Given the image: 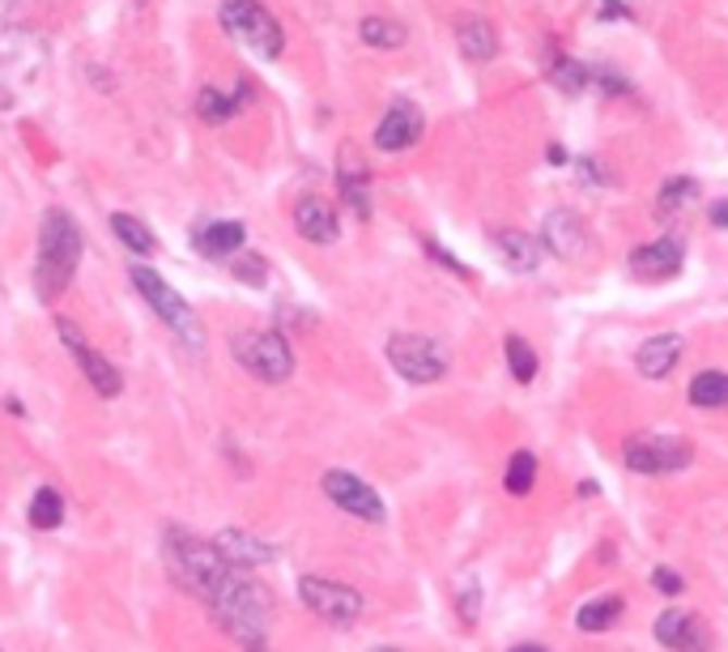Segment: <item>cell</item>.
Listing matches in <instances>:
<instances>
[{
	"label": "cell",
	"mask_w": 728,
	"mask_h": 652,
	"mask_svg": "<svg viewBox=\"0 0 728 652\" xmlns=\"http://www.w3.org/2000/svg\"><path fill=\"white\" fill-rule=\"evenodd\" d=\"M209 614H213V623L231 636V640H239L243 652H264V627H269V614H273V598H269V589L260 585V580H251L247 571H231L209 598Z\"/></svg>",
	"instance_id": "6da1fadb"
},
{
	"label": "cell",
	"mask_w": 728,
	"mask_h": 652,
	"mask_svg": "<svg viewBox=\"0 0 728 652\" xmlns=\"http://www.w3.org/2000/svg\"><path fill=\"white\" fill-rule=\"evenodd\" d=\"M82 260V231L73 222V213L64 209H48L44 231H39V256H35V295L44 303H55Z\"/></svg>",
	"instance_id": "7a4b0ae2"
},
{
	"label": "cell",
	"mask_w": 728,
	"mask_h": 652,
	"mask_svg": "<svg viewBox=\"0 0 728 652\" xmlns=\"http://www.w3.org/2000/svg\"><path fill=\"white\" fill-rule=\"evenodd\" d=\"M166 563H171L175 580H180L188 593H196V598H209V593L235 571L213 542H200V538L184 533V529H166Z\"/></svg>",
	"instance_id": "3957f363"
},
{
	"label": "cell",
	"mask_w": 728,
	"mask_h": 652,
	"mask_svg": "<svg viewBox=\"0 0 728 652\" xmlns=\"http://www.w3.org/2000/svg\"><path fill=\"white\" fill-rule=\"evenodd\" d=\"M133 286L141 291V299L153 307V316L158 320H166V329L188 346V350H200L205 346V329H200V316H196L188 303L180 299L153 269H146V265H133Z\"/></svg>",
	"instance_id": "277c9868"
},
{
	"label": "cell",
	"mask_w": 728,
	"mask_h": 652,
	"mask_svg": "<svg viewBox=\"0 0 728 652\" xmlns=\"http://www.w3.org/2000/svg\"><path fill=\"white\" fill-rule=\"evenodd\" d=\"M222 26L239 39L247 51H256L260 60H277L282 56V26L273 22V13L256 0H226L222 4Z\"/></svg>",
	"instance_id": "5b68a950"
},
{
	"label": "cell",
	"mask_w": 728,
	"mask_h": 652,
	"mask_svg": "<svg viewBox=\"0 0 728 652\" xmlns=\"http://www.w3.org/2000/svg\"><path fill=\"white\" fill-rule=\"evenodd\" d=\"M622 460L627 469L643 473V478H656V473H678L694 460V448L681 440V435H656V431H639L627 440L622 448Z\"/></svg>",
	"instance_id": "8992f818"
},
{
	"label": "cell",
	"mask_w": 728,
	"mask_h": 652,
	"mask_svg": "<svg viewBox=\"0 0 728 652\" xmlns=\"http://www.w3.org/2000/svg\"><path fill=\"white\" fill-rule=\"evenodd\" d=\"M231 350H235V358H239L256 380H264V384L291 380L294 354L291 346H286V337L273 333V329H269V333H239V337L231 342Z\"/></svg>",
	"instance_id": "52a82bcc"
},
{
	"label": "cell",
	"mask_w": 728,
	"mask_h": 652,
	"mask_svg": "<svg viewBox=\"0 0 728 652\" xmlns=\"http://www.w3.org/2000/svg\"><path fill=\"white\" fill-rule=\"evenodd\" d=\"M388 362L414 384H435L447 376V354L439 342L422 337V333H396L388 337Z\"/></svg>",
	"instance_id": "ba28073f"
},
{
	"label": "cell",
	"mask_w": 728,
	"mask_h": 652,
	"mask_svg": "<svg viewBox=\"0 0 728 652\" xmlns=\"http://www.w3.org/2000/svg\"><path fill=\"white\" fill-rule=\"evenodd\" d=\"M298 598H303V605L311 614H320L333 627H349L362 614V593L349 589V585H337V580H324V576H303L298 580Z\"/></svg>",
	"instance_id": "9c48e42d"
},
{
	"label": "cell",
	"mask_w": 728,
	"mask_h": 652,
	"mask_svg": "<svg viewBox=\"0 0 728 652\" xmlns=\"http://www.w3.org/2000/svg\"><path fill=\"white\" fill-rule=\"evenodd\" d=\"M55 333H60V346L77 358V367H82V376L90 380V389H95L98 397H120V389H124V380H120V371L102 358L98 350H90V342L82 337V329L73 324V320H55Z\"/></svg>",
	"instance_id": "30bf717a"
},
{
	"label": "cell",
	"mask_w": 728,
	"mask_h": 652,
	"mask_svg": "<svg viewBox=\"0 0 728 652\" xmlns=\"http://www.w3.org/2000/svg\"><path fill=\"white\" fill-rule=\"evenodd\" d=\"M324 495L337 503L341 512H349V516H358V520H371V525H380V520L388 516L380 491L367 487L362 478H354L349 469H329V473H324Z\"/></svg>",
	"instance_id": "8fae6325"
},
{
	"label": "cell",
	"mask_w": 728,
	"mask_h": 652,
	"mask_svg": "<svg viewBox=\"0 0 728 652\" xmlns=\"http://www.w3.org/2000/svg\"><path fill=\"white\" fill-rule=\"evenodd\" d=\"M656 640L669 652H712V631L699 614L681 610V605H669L661 618H656Z\"/></svg>",
	"instance_id": "7c38bea8"
},
{
	"label": "cell",
	"mask_w": 728,
	"mask_h": 652,
	"mask_svg": "<svg viewBox=\"0 0 728 652\" xmlns=\"http://www.w3.org/2000/svg\"><path fill=\"white\" fill-rule=\"evenodd\" d=\"M422 111L414 107V102H392L388 115L380 120V128H375V146L380 150H409V146H418L422 142Z\"/></svg>",
	"instance_id": "4fadbf2b"
},
{
	"label": "cell",
	"mask_w": 728,
	"mask_h": 652,
	"mask_svg": "<svg viewBox=\"0 0 728 652\" xmlns=\"http://www.w3.org/2000/svg\"><path fill=\"white\" fill-rule=\"evenodd\" d=\"M541 231H545L541 244L554 251L558 260H580L583 251H588V231H583V218L576 209H554Z\"/></svg>",
	"instance_id": "5bb4252c"
},
{
	"label": "cell",
	"mask_w": 728,
	"mask_h": 652,
	"mask_svg": "<svg viewBox=\"0 0 728 652\" xmlns=\"http://www.w3.org/2000/svg\"><path fill=\"white\" fill-rule=\"evenodd\" d=\"M681 251L678 239H656V244H643V248L631 251V273L639 282H669L681 273Z\"/></svg>",
	"instance_id": "9a60e30c"
},
{
	"label": "cell",
	"mask_w": 728,
	"mask_h": 652,
	"mask_svg": "<svg viewBox=\"0 0 728 652\" xmlns=\"http://www.w3.org/2000/svg\"><path fill=\"white\" fill-rule=\"evenodd\" d=\"M337 184H341L345 205H349L358 218H367V213H371V175H367V162H362V153L354 150V146L341 150Z\"/></svg>",
	"instance_id": "2e32d148"
},
{
	"label": "cell",
	"mask_w": 728,
	"mask_h": 652,
	"mask_svg": "<svg viewBox=\"0 0 728 652\" xmlns=\"http://www.w3.org/2000/svg\"><path fill=\"white\" fill-rule=\"evenodd\" d=\"M294 226L303 239L311 244H333L337 239V209L324 201V197H303L298 209H294Z\"/></svg>",
	"instance_id": "e0dca14e"
},
{
	"label": "cell",
	"mask_w": 728,
	"mask_h": 652,
	"mask_svg": "<svg viewBox=\"0 0 728 652\" xmlns=\"http://www.w3.org/2000/svg\"><path fill=\"white\" fill-rule=\"evenodd\" d=\"M681 358V337L678 333H661V337H647L639 354H634V367H639V376H647V380H665L674 367H678Z\"/></svg>",
	"instance_id": "ac0fdd59"
},
{
	"label": "cell",
	"mask_w": 728,
	"mask_h": 652,
	"mask_svg": "<svg viewBox=\"0 0 728 652\" xmlns=\"http://www.w3.org/2000/svg\"><path fill=\"white\" fill-rule=\"evenodd\" d=\"M213 546L222 551V558H226L231 567H239V571H247V567H260V563H269V558H273V546L256 542L251 533H239V529L218 533V542H213Z\"/></svg>",
	"instance_id": "d6986e66"
},
{
	"label": "cell",
	"mask_w": 728,
	"mask_h": 652,
	"mask_svg": "<svg viewBox=\"0 0 728 652\" xmlns=\"http://www.w3.org/2000/svg\"><path fill=\"white\" fill-rule=\"evenodd\" d=\"M456 44L465 51V60L485 64L498 51V35H494V26L485 17H465V22H456Z\"/></svg>",
	"instance_id": "ffe728a7"
},
{
	"label": "cell",
	"mask_w": 728,
	"mask_h": 652,
	"mask_svg": "<svg viewBox=\"0 0 728 652\" xmlns=\"http://www.w3.org/2000/svg\"><path fill=\"white\" fill-rule=\"evenodd\" d=\"M193 244L209 260H226V256H235L243 248V226L239 222H209V226L196 231Z\"/></svg>",
	"instance_id": "44dd1931"
},
{
	"label": "cell",
	"mask_w": 728,
	"mask_h": 652,
	"mask_svg": "<svg viewBox=\"0 0 728 652\" xmlns=\"http://www.w3.org/2000/svg\"><path fill=\"white\" fill-rule=\"evenodd\" d=\"M494 248L503 251V260H507L511 269H520V273H533L536 265H541V244L529 239L525 231H511V226L494 231Z\"/></svg>",
	"instance_id": "7402d4cb"
},
{
	"label": "cell",
	"mask_w": 728,
	"mask_h": 652,
	"mask_svg": "<svg viewBox=\"0 0 728 652\" xmlns=\"http://www.w3.org/2000/svg\"><path fill=\"white\" fill-rule=\"evenodd\" d=\"M622 610H627V602L622 598H596V602L580 605V614H576V627L580 631H609L618 618H622Z\"/></svg>",
	"instance_id": "603a6c76"
},
{
	"label": "cell",
	"mask_w": 728,
	"mask_h": 652,
	"mask_svg": "<svg viewBox=\"0 0 728 652\" xmlns=\"http://www.w3.org/2000/svg\"><path fill=\"white\" fill-rule=\"evenodd\" d=\"M690 405H699V409H725L728 405L725 371H699V376L690 380Z\"/></svg>",
	"instance_id": "cb8c5ba5"
},
{
	"label": "cell",
	"mask_w": 728,
	"mask_h": 652,
	"mask_svg": "<svg viewBox=\"0 0 728 652\" xmlns=\"http://www.w3.org/2000/svg\"><path fill=\"white\" fill-rule=\"evenodd\" d=\"M694 197H699V184H694V180H686V175L669 180V184L661 188V197H656V218H665V222H669V218H678L681 209L694 201Z\"/></svg>",
	"instance_id": "d4e9b609"
},
{
	"label": "cell",
	"mask_w": 728,
	"mask_h": 652,
	"mask_svg": "<svg viewBox=\"0 0 728 652\" xmlns=\"http://www.w3.org/2000/svg\"><path fill=\"white\" fill-rule=\"evenodd\" d=\"M111 231H115V239H120L124 248H133L137 256H149V251L158 248V239L146 231V222H137L133 213H115V218H111Z\"/></svg>",
	"instance_id": "484cf974"
},
{
	"label": "cell",
	"mask_w": 728,
	"mask_h": 652,
	"mask_svg": "<svg viewBox=\"0 0 728 652\" xmlns=\"http://www.w3.org/2000/svg\"><path fill=\"white\" fill-rule=\"evenodd\" d=\"M26 516H30V525H35V529H44V533H48V529H55V525L64 520V495H60V491H51V487L35 491V500H30V512H26Z\"/></svg>",
	"instance_id": "4316f807"
},
{
	"label": "cell",
	"mask_w": 728,
	"mask_h": 652,
	"mask_svg": "<svg viewBox=\"0 0 728 652\" xmlns=\"http://www.w3.org/2000/svg\"><path fill=\"white\" fill-rule=\"evenodd\" d=\"M507 495H529L536 487V456L533 452H516L511 465H507V478H503Z\"/></svg>",
	"instance_id": "83f0119b"
},
{
	"label": "cell",
	"mask_w": 728,
	"mask_h": 652,
	"mask_svg": "<svg viewBox=\"0 0 728 652\" xmlns=\"http://www.w3.org/2000/svg\"><path fill=\"white\" fill-rule=\"evenodd\" d=\"M550 77H554V82H558L567 95H583V86L592 82V73L583 69L580 60H571V56H558V60L550 64Z\"/></svg>",
	"instance_id": "f1b7e54d"
},
{
	"label": "cell",
	"mask_w": 728,
	"mask_h": 652,
	"mask_svg": "<svg viewBox=\"0 0 728 652\" xmlns=\"http://www.w3.org/2000/svg\"><path fill=\"white\" fill-rule=\"evenodd\" d=\"M507 362H511V376L520 384H533L536 380V350L525 337H507Z\"/></svg>",
	"instance_id": "f546056e"
},
{
	"label": "cell",
	"mask_w": 728,
	"mask_h": 652,
	"mask_svg": "<svg viewBox=\"0 0 728 652\" xmlns=\"http://www.w3.org/2000/svg\"><path fill=\"white\" fill-rule=\"evenodd\" d=\"M362 39H367L371 48H400V44H405V26L384 22V17H367V22H362Z\"/></svg>",
	"instance_id": "4dcf8cb0"
},
{
	"label": "cell",
	"mask_w": 728,
	"mask_h": 652,
	"mask_svg": "<svg viewBox=\"0 0 728 652\" xmlns=\"http://www.w3.org/2000/svg\"><path fill=\"white\" fill-rule=\"evenodd\" d=\"M196 107H200L205 120L218 124V120H226V115L239 111V99H231V95H222V90H200V102H196Z\"/></svg>",
	"instance_id": "1f68e13d"
},
{
	"label": "cell",
	"mask_w": 728,
	"mask_h": 652,
	"mask_svg": "<svg viewBox=\"0 0 728 652\" xmlns=\"http://www.w3.org/2000/svg\"><path fill=\"white\" fill-rule=\"evenodd\" d=\"M460 618H465V627H473L478 623V605H482V593H478V580L469 576L465 585H460Z\"/></svg>",
	"instance_id": "d6a6232c"
},
{
	"label": "cell",
	"mask_w": 728,
	"mask_h": 652,
	"mask_svg": "<svg viewBox=\"0 0 728 652\" xmlns=\"http://www.w3.org/2000/svg\"><path fill=\"white\" fill-rule=\"evenodd\" d=\"M652 589H661L665 598H678L681 589H686V580H681L674 567H656V571H652Z\"/></svg>",
	"instance_id": "836d02e7"
},
{
	"label": "cell",
	"mask_w": 728,
	"mask_h": 652,
	"mask_svg": "<svg viewBox=\"0 0 728 652\" xmlns=\"http://www.w3.org/2000/svg\"><path fill=\"white\" fill-rule=\"evenodd\" d=\"M231 269L239 273L243 282H264V260H260V256H239Z\"/></svg>",
	"instance_id": "e575fe53"
},
{
	"label": "cell",
	"mask_w": 728,
	"mask_h": 652,
	"mask_svg": "<svg viewBox=\"0 0 728 652\" xmlns=\"http://www.w3.org/2000/svg\"><path fill=\"white\" fill-rule=\"evenodd\" d=\"M427 251L435 256V260H439V265H443V269H452V273H460V278H469V269H465V265H460L456 256H447V251L439 248V244H427Z\"/></svg>",
	"instance_id": "d590c367"
},
{
	"label": "cell",
	"mask_w": 728,
	"mask_h": 652,
	"mask_svg": "<svg viewBox=\"0 0 728 652\" xmlns=\"http://www.w3.org/2000/svg\"><path fill=\"white\" fill-rule=\"evenodd\" d=\"M631 9L627 4H618V0H605V9H601V17H627Z\"/></svg>",
	"instance_id": "8d00e7d4"
},
{
	"label": "cell",
	"mask_w": 728,
	"mask_h": 652,
	"mask_svg": "<svg viewBox=\"0 0 728 652\" xmlns=\"http://www.w3.org/2000/svg\"><path fill=\"white\" fill-rule=\"evenodd\" d=\"M712 226H728V201L712 205Z\"/></svg>",
	"instance_id": "74e56055"
},
{
	"label": "cell",
	"mask_w": 728,
	"mask_h": 652,
	"mask_svg": "<svg viewBox=\"0 0 728 652\" xmlns=\"http://www.w3.org/2000/svg\"><path fill=\"white\" fill-rule=\"evenodd\" d=\"M511 652H545V649H541V644H516Z\"/></svg>",
	"instance_id": "f35d334b"
},
{
	"label": "cell",
	"mask_w": 728,
	"mask_h": 652,
	"mask_svg": "<svg viewBox=\"0 0 728 652\" xmlns=\"http://www.w3.org/2000/svg\"><path fill=\"white\" fill-rule=\"evenodd\" d=\"M371 652H400V649H371Z\"/></svg>",
	"instance_id": "ab89813d"
}]
</instances>
